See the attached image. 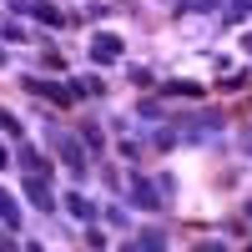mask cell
Wrapping results in <instances>:
<instances>
[{
  "label": "cell",
  "mask_w": 252,
  "mask_h": 252,
  "mask_svg": "<svg viewBox=\"0 0 252 252\" xmlns=\"http://www.w3.org/2000/svg\"><path fill=\"white\" fill-rule=\"evenodd\" d=\"M56 146H61V157L71 161V172H86V157L76 152V141H71V136H56Z\"/></svg>",
  "instance_id": "5"
},
{
  "label": "cell",
  "mask_w": 252,
  "mask_h": 252,
  "mask_svg": "<svg viewBox=\"0 0 252 252\" xmlns=\"http://www.w3.org/2000/svg\"><path fill=\"white\" fill-rule=\"evenodd\" d=\"M66 207H71L76 217H96V202H86L81 192H71V197H66Z\"/></svg>",
  "instance_id": "7"
},
{
  "label": "cell",
  "mask_w": 252,
  "mask_h": 252,
  "mask_svg": "<svg viewBox=\"0 0 252 252\" xmlns=\"http://www.w3.org/2000/svg\"><path fill=\"white\" fill-rule=\"evenodd\" d=\"M26 202L40 207V212H51V207H56V197L46 192V177H26Z\"/></svg>",
  "instance_id": "2"
},
{
  "label": "cell",
  "mask_w": 252,
  "mask_h": 252,
  "mask_svg": "<svg viewBox=\"0 0 252 252\" xmlns=\"http://www.w3.org/2000/svg\"><path fill=\"white\" fill-rule=\"evenodd\" d=\"M166 91H172V96H202L197 81H166Z\"/></svg>",
  "instance_id": "9"
},
{
  "label": "cell",
  "mask_w": 252,
  "mask_h": 252,
  "mask_svg": "<svg viewBox=\"0 0 252 252\" xmlns=\"http://www.w3.org/2000/svg\"><path fill=\"white\" fill-rule=\"evenodd\" d=\"M0 66H5V51H0Z\"/></svg>",
  "instance_id": "13"
},
{
  "label": "cell",
  "mask_w": 252,
  "mask_h": 252,
  "mask_svg": "<svg viewBox=\"0 0 252 252\" xmlns=\"http://www.w3.org/2000/svg\"><path fill=\"white\" fill-rule=\"evenodd\" d=\"M31 15H35V20H46V26H61V20H66V15H61L56 5H40V0L31 5Z\"/></svg>",
  "instance_id": "8"
},
{
  "label": "cell",
  "mask_w": 252,
  "mask_h": 252,
  "mask_svg": "<svg viewBox=\"0 0 252 252\" xmlns=\"http://www.w3.org/2000/svg\"><path fill=\"white\" fill-rule=\"evenodd\" d=\"M131 247H166V232H141L131 237Z\"/></svg>",
  "instance_id": "10"
},
{
  "label": "cell",
  "mask_w": 252,
  "mask_h": 252,
  "mask_svg": "<svg viewBox=\"0 0 252 252\" xmlns=\"http://www.w3.org/2000/svg\"><path fill=\"white\" fill-rule=\"evenodd\" d=\"M26 86H31V91H40V96H51L56 106H71V91H66V86H51V81H35V76L26 81Z\"/></svg>",
  "instance_id": "3"
},
{
  "label": "cell",
  "mask_w": 252,
  "mask_h": 252,
  "mask_svg": "<svg viewBox=\"0 0 252 252\" xmlns=\"http://www.w3.org/2000/svg\"><path fill=\"white\" fill-rule=\"evenodd\" d=\"M131 202H136V207H146V212H152V207H161V197L152 192V182H141V177L131 182Z\"/></svg>",
  "instance_id": "4"
},
{
  "label": "cell",
  "mask_w": 252,
  "mask_h": 252,
  "mask_svg": "<svg viewBox=\"0 0 252 252\" xmlns=\"http://www.w3.org/2000/svg\"><path fill=\"white\" fill-rule=\"evenodd\" d=\"M242 46H247V51H252V35H242Z\"/></svg>",
  "instance_id": "12"
},
{
  "label": "cell",
  "mask_w": 252,
  "mask_h": 252,
  "mask_svg": "<svg viewBox=\"0 0 252 252\" xmlns=\"http://www.w3.org/2000/svg\"><path fill=\"white\" fill-rule=\"evenodd\" d=\"M0 131H10V136H20V121H15L10 111H0Z\"/></svg>",
  "instance_id": "11"
},
{
  "label": "cell",
  "mask_w": 252,
  "mask_h": 252,
  "mask_svg": "<svg viewBox=\"0 0 252 252\" xmlns=\"http://www.w3.org/2000/svg\"><path fill=\"white\" fill-rule=\"evenodd\" d=\"M91 61H101V66L121 61V40H116V35H96V40H91Z\"/></svg>",
  "instance_id": "1"
},
{
  "label": "cell",
  "mask_w": 252,
  "mask_h": 252,
  "mask_svg": "<svg viewBox=\"0 0 252 252\" xmlns=\"http://www.w3.org/2000/svg\"><path fill=\"white\" fill-rule=\"evenodd\" d=\"M0 217H5V227H10V232H15V227H20V207L5 197V192H0Z\"/></svg>",
  "instance_id": "6"
}]
</instances>
